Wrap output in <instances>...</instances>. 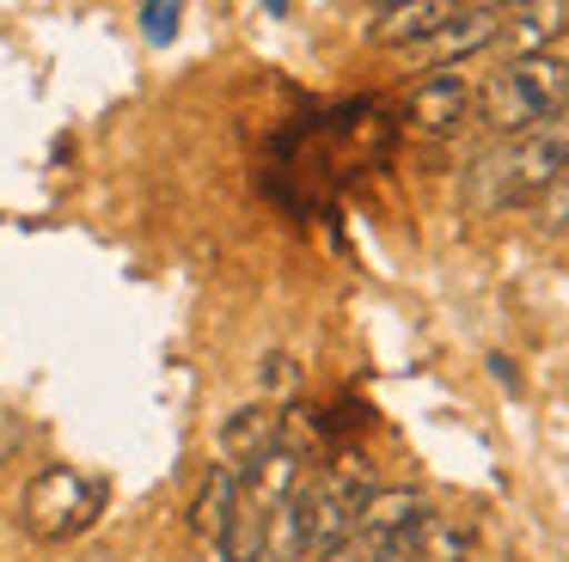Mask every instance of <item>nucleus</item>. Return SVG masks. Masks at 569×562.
Instances as JSON below:
<instances>
[{
    "instance_id": "f257e3e1",
    "label": "nucleus",
    "mask_w": 569,
    "mask_h": 562,
    "mask_svg": "<svg viewBox=\"0 0 569 562\" xmlns=\"http://www.w3.org/2000/svg\"><path fill=\"white\" fill-rule=\"evenodd\" d=\"M563 171H569V104L551 110L545 122H532V129L496 141L490 153L471 165V202L478 208L539 202Z\"/></svg>"
},
{
    "instance_id": "f03ea898",
    "label": "nucleus",
    "mask_w": 569,
    "mask_h": 562,
    "mask_svg": "<svg viewBox=\"0 0 569 562\" xmlns=\"http://www.w3.org/2000/svg\"><path fill=\"white\" fill-rule=\"evenodd\" d=\"M569 104V61L563 56H515L502 73H490V80L478 86V98H471V110H478V122L490 134H520L532 129V122H545L551 110Z\"/></svg>"
},
{
    "instance_id": "7ed1b4c3",
    "label": "nucleus",
    "mask_w": 569,
    "mask_h": 562,
    "mask_svg": "<svg viewBox=\"0 0 569 562\" xmlns=\"http://www.w3.org/2000/svg\"><path fill=\"white\" fill-rule=\"evenodd\" d=\"M26 525L31 538H43V544H62V538H80L92 520H99L104 508V489L92 483L87 471H74V464H50V471H38L26 483Z\"/></svg>"
},
{
    "instance_id": "20e7f679",
    "label": "nucleus",
    "mask_w": 569,
    "mask_h": 562,
    "mask_svg": "<svg viewBox=\"0 0 569 562\" xmlns=\"http://www.w3.org/2000/svg\"><path fill=\"white\" fill-rule=\"evenodd\" d=\"M471 80L459 68H435L429 80L410 92V129L417 134H453L459 122L471 117Z\"/></svg>"
},
{
    "instance_id": "39448f33",
    "label": "nucleus",
    "mask_w": 569,
    "mask_h": 562,
    "mask_svg": "<svg viewBox=\"0 0 569 562\" xmlns=\"http://www.w3.org/2000/svg\"><path fill=\"white\" fill-rule=\"evenodd\" d=\"M429 513H435V508H429V495H422V489H373V495L361 501L356 532L386 538V544H405V538L417 532Z\"/></svg>"
},
{
    "instance_id": "423d86ee",
    "label": "nucleus",
    "mask_w": 569,
    "mask_h": 562,
    "mask_svg": "<svg viewBox=\"0 0 569 562\" xmlns=\"http://www.w3.org/2000/svg\"><path fill=\"white\" fill-rule=\"evenodd\" d=\"M563 24H569V0H527V7L502 12V37L496 43L508 56H545L563 37Z\"/></svg>"
},
{
    "instance_id": "0eeeda50",
    "label": "nucleus",
    "mask_w": 569,
    "mask_h": 562,
    "mask_svg": "<svg viewBox=\"0 0 569 562\" xmlns=\"http://www.w3.org/2000/svg\"><path fill=\"white\" fill-rule=\"evenodd\" d=\"M453 12H459V0H405V7H386L380 19H373V43L417 49V43H429Z\"/></svg>"
},
{
    "instance_id": "6e6552de",
    "label": "nucleus",
    "mask_w": 569,
    "mask_h": 562,
    "mask_svg": "<svg viewBox=\"0 0 569 562\" xmlns=\"http://www.w3.org/2000/svg\"><path fill=\"white\" fill-rule=\"evenodd\" d=\"M496 37H502V12H490V7H459L453 19H447L422 49H429L441 68H453V61H466V56H478V49H490Z\"/></svg>"
},
{
    "instance_id": "1a4fd4ad",
    "label": "nucleus",
    "mask_w": 569,
    "mask_h": 562,
    "mask_svg": "<svg viewBox=\"0 0 569 562\" xmlns=\"http://www.w3.org/2000/svg\"><path fill=\"white\" fill-rule=\"evenodd\" d=\"M276 440H282V415H276V403H246V410H233L221 422V459L233 464V471H246L258 452H270Z\"/></svg>"
},
{
    "instance_id": "9d476101",
    "label": "nucleus",
    "mask_w": 569,
    "mask_h": 562,
    "mask_svg": "<svg viewBox=\"0 0 569 562\" xmlns=\"http://www.w3.org/2000/svg\"><path fill=\"white\" fill-rule=\"evenodd\" d=\"M405 556L410 562H471L478 556V525L453 520V513H429V520L405 538Z\"/></svg>"
},
{
    "instance_id": "9b49d317",
    "label": "nucleus",
    "mask_w": 569,
    "mask_h": 562,
    "mask_svg": "<svg viewBox=\"0 0 569 562\" xmlns=\"http://www.w3.org/2000/svg\"><path fill=\"white\" fill-rule=\"evenodd\" d=\"M300 476H307L300 452L288 446V440H276L270 452H258V459L239 471V483H246V495L258 501V508H276V501H288V495L300 489Z\"/></svg>"
},
{
    "instance_id": "f8f14e48",
    "label": "nucleus",
    "mask_w": 569,
    "mask_h": 562,
    "mask_svg": "<svg viewBox=\"0 0 569 562\" xmlns=\"http://www.w3.org/2000/svg\"><path fill=\"white\" fill-rule=\"evenodd\" d=\"M233 501H239V471L233 464H209L202 483H197V501H190V532L214 544L221 525H227V513H233Z\"/></svg>"
},
{
    "instance_id": "ddd939ff",
    "label": "nucleus",
    "mask_w": 569,
    "mask_h": 562,
    "mask_svg": "<svg viewBox=\"0 0 569 562\" xmlns=\"http://www.w3.org/2000/svg\"><path fill=\"white\" fill-rule=\"evenodd\" d=\"M263 525H270V508H258V501L246 495V483H239V501H233V513H227L214 550H221L227 562H251L263 550Z\"/></svg>"
},
{
    "instance_id": "4468645a",
    "label": "nucleus",
    "mask_w": 569,
    "mask_h": 562,
    "mask_svg": "<svg viewBox=\"0 0 569 562\" xmlns=\"http://www.w3.org/2000/svg\"><path fill=\"white\" fill-rule=\"evenodd\" d=\"M258 385L270 391V398H295V391H300V361H295V354H282V349H276V354H263Z\"/></svg>"
},
{
    "instance_id": "2eb2a0df",
    "label": "nucleus",
    "mask_w": 569,
    "mask_h": 562,
    "mask_svg": "<svg viewBox=\"0 0 569 562\" xmlns=\"http://www.w3.org/2000/svg\"><path fill=\"white\" fill-rule=\"evenodd\" d=\"M398 544H386V538H368V532H356V538H343V544H331V550H319V562H386Z\"/></svg>"
},
{
    "instance_id": "dca6fc26",
    "label": "nucleus",
    "mask_w": 569,
    "mask_h": 562,
    "mask_svg": "<svg viewBox=\"0 0 569 562\" xmlns=\"http://www.w3.org/2000/svg\"><path fill=\"white\" fill-rule=\"evenodd\" d=\"M178 19H184V0H141V24H148L153 43H172Z\"/></svg>"
},
{
    "instance_id": "f3484780",
    "label": "nucleus",
    "mask_w": 569,
    "mask_h": 562,
    "mask_svg": "<svg viewBox=\"0 0 569 562\" xmlns=\"http://www.w3.org/2000/svg\"><path fill=\"white\" fill-rule=\"evenodd\" d=\"M539 232H569V171L539 195Z\"/></svg>"
},
{
    "instance_id": "a211bd4d",
    "label": "nucleus",
    "mask_w": 569,
    "mask_h": 562,
    "mask_svg": "<svg viewBox=\"0 0 569 562\" xmlns=\"http://www.w3.org/2000/svg\"><path fill=\"white\" fill-rule=\"evenodd\" d=\"M19 440H26L19 415H7V410H0V459H13V452H19Z\"/></svg>"
},
{
    "instance_id": "6ab92c4d",
    "label": "nucleus",
    "mask_w": 569,
    "mask_h": 562,
    "mask_svg": "<svg viewBox=\"0 0 569 562\" xmlns=\"http://www.w3.org/2000/svg\"><path fill=\"white\" fill-rule=\"evenodd\" d=\"M459 7H490V12H515V7H527V0H459Z\"/></svg>"
},
{
    "instance_id": "aec40b11",
    "label": "nucleus",
    "mask_w": 569,
    "mask_h": 562,
    "mask_svg": "<svg viewBox=\"0 0 569 562\" xmlns=\"http://www.w3.org/2000/svg\"><path fill=\"white\" fill-rule=\"evenodd\" d=\"M368 7H373V12H386V7H405V0H368Z\"/></svg>"
}]
</instances>
